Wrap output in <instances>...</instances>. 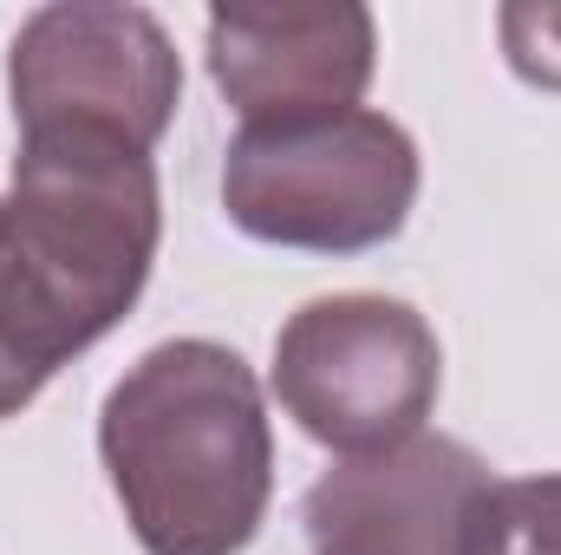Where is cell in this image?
<instances>
[{"label":"cell","mask_w":561,"mask_h":555,"mask_svg":"<svg viewBox=\"0 0 561 555\" xmlns=\"http://www.w3.org/2000/svg\"><path fill=\"white\" fill-rule=\"evenodd\" d=\"M419 203V144L386 112L242 125L222 157V209L242 236L300 256H366Z\"/></svg>","instance_id":"cell-3"},{"label":"cell","mask_w":561,"mask_h":555,"mask_svg":"<svg viewBox=\"0 0 561 555\" xmlns=\"http://www.w3.org/2000/svg\"><path fill=\"white\" fill-rule=\"evenodd\" d=\"M379 66V26L359 0H275L209 13V79L242 125L353 112Z\"/></svg>","instance_id":"cell-6"},{"label":"cell","mask_w":561,"mask_h":555,"mask_svg":"<svg viewBox=\"0 0 561 555\" xmlns=\"http://www.w3.org/2000/svg\"><path fill=\"white\" fill-rule=\"evenodd\" d=\"M99 457L144 555H242L275 497L262 380L222 340H163L105 393Z\"/></svg>","instance_id":"cell-1"},{"label":"cell","mask_w":561,"mask_h":555,"mask_svg":"<svg viewBox=\"0 0 561 555\" xmlns=\"http://www.w3.org/2000/svg\"><path fill=\"white\" fill-rule=\"evenodd\" d=\"M39 393H46V373L13 347V327H7V314H0V418H20Z\"/></svg>","instance_id":"cell-10"},{"label":"cell","mask_w":561,"mask_h":555,"mask_svg":"<svg viewBox=\"0 0 561 555\" xmlns=\"http://www.w3.org/2000/svg\"><path fill=\"white\" fill-rule=\"evenodd\" d=\"M483 490L490 464L444 431L340 457L300 497L307 555H457Z\"/></svg>","instance_id":"cell-7"},{"label":"cell","mask_w":561,"mask_h":555,"mask_svg":"<svg viewBox=\"0 0 561 555\" xmlns=\"http://www.w3.org/2000/svg\"><path fill=\"white\" fill-rule=\"evenodd\" d=\"M163 242L150 150L85 132L20 138L0 196V314L53 380L138 307Z\"/></svg>","instance_id":"cell-2"},{"label":"cell","mask_w":561,"mask_h":555,"mask_svg":"<svg viewBox=\"0 0 561 555\" xmlns=\"http://www.w3.org/2000/svg\"><path fill=\"white\" fill-rule=\"evenodd\" d=\"M503 26V53H510V72L542 86V92H561V7H536V0H516L496 13Z\"/></svg>","instance_id":"cell-9"},{"label":"cell","mask_w":561,"mask_h":555,"mask_svg":"<svg viewBox=\"0 0 561 555\" xmlns=\"http://www.w3.org/2000/svg\"><path fill=\"white\" fill-rule=\"evenodd\" d=\"M7 99L20 138L85 132L157 150L183 105V59L150 7L59 0L26 13L7 46Z\"/></svg>","instance_id":"cell-5"},{"label":"cell","mask_w":561,"mask_h":555,"mask_svg":"<svg viewBox=\"0 0 561 555\" xmlns=\"http://www.w3.org/2000/svg\"><path fill=\"white\" fill-rule=\"evenodd\" d=\"M268 386L313 444L366 457L424 431L444 386V353L412 301L320 294L275 333Z\"/></svg>","instance_id":"cell-4"},{"label":"cell","mask_w":561,"mask_h":555,"mask_svg":"<svg viewBox=\"0 0 561 555\" xmlns=\"http://www.w3.org/2000/svg\"><path fill=\"white\" fill-rule=\"evenodd\" d=\"M457 555H561V471L490 477V490L470 503Z\"/></svg>","instance_id":"cell-8"}]
</instances>
